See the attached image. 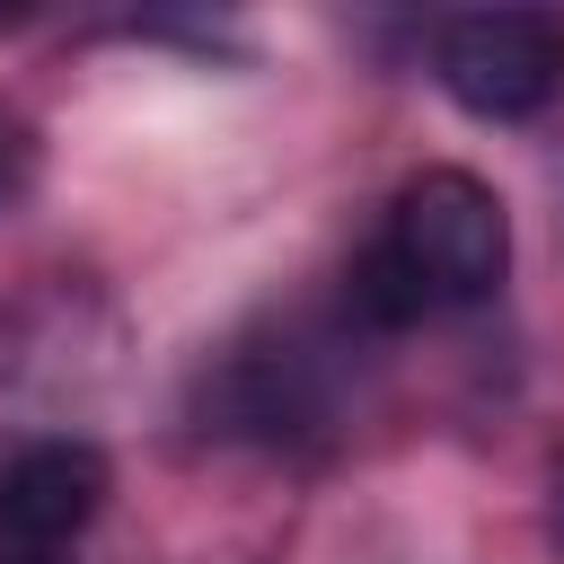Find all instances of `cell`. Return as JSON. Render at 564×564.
Instances as JSON below:
<instances>
[{"label":"cell","instance_id":"6da1fadb","mask_svg":"<svg viewBox=\"0 0 564 564\" xmlns=\"http://www.w3.org/2000/svg\"><path fill=\"white\" fill-rule=\"evenodd\" d=\"M379 247L405 264V282L423 291V308H476V300H494L502 273H511V212H502V194H494L485 176H467V167H423V176L397 194Z\"/></svg>","mask_w":564,"mask_h":564},{"label":"cell","instance_id":"3957f363","mask_svg":"<svg viewBox=\"0 0 564 564\" xmlns=\"http://www.w3.org/2000/svg\"><path fill=\"white\" fill-rule=\"evenodd\" d=\"M106 502V458L88 441H35L0 467V538L9 555H62Z\"/></svg>","mask_w":564,"mask_h":564},{"label":"cell","instance_id":"277c9868","mask_svg":"<svg viewBox=\"0 0 564 564\" xmlns=\"http://www.w3.org/2000/svg\"><path fill=\"white\" fill-rule=\"evenodd\" d=\"M26 176H35V141H26V123L0 106V203H18Z\"/></svg>","mask_w":564,"mask_h":564},{"label":"cell","instance_id":"7a4b0ae2","mask_svg":"<svg viewBox=\"0 0 564 564\" xmlns=\"http://www.w3.org/2000/svg\"><path fill=\"white\" fill-rule=\"evenodd\" d=\"M432 70L485 123L538 115L564 88V18H546V9H467V18L441 26Z\"/></svg>","mask_w":564,"mask_h":564},{"label":"cell","instance_id":"5b68a950","mask_svg":"<svg viewBox=\"0 0 564 564\" xmlns=\"http://www.w3.org/2000/svg\"><path fill=\"white\" fill-rule=\"evenodd\" d=\"M9 564H62V555H9Z\"/></svg>","mask_w":564,"mask_h":564}]
</instances>
